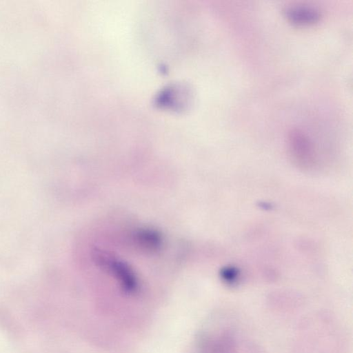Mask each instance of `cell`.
<instances>
[{
  "label": "cell",
  "mask_w": 353,
  "mask_h": 353,
  "mask_svg": "<svg viewBox=\"0 0 353 353\" xmlns=\"http://www.w3.org/2000/svg\"><path fill=\"white\" fill-rule=\"evenodd\" d=\"M284 14L290 22L299 26L314 24L319 21L321 16L318 8L304 3L287 6Z\"/></svg>",
  "instance_id": "1"
},
{
  "label": "cell",
  "mask_w": 353,
  "mask_h": 353,
  "mask_svg": "<svg viewBox=\"0 0 353 353\" xmlns=\"http://www.w3.org/2000/svg\"><path fill=\"white\" fill-rule=\"evenodd\" d=\"M289 143L292 151L301 159L312 156V146L308 137L299 129H294L289 134Z\"/></svg>",
  "instance_id": "2"
},
{
  "label": "cell",
  "mask_w": 353,
  "mask_h": 353,
  "mask_svg": "<svg viewBox=\"0 0 353 353\" xmlns=\"http://www.w3.org/2000/svg\"><path fill=\"white\" fill-rule=\"evenodd\" d=\"M108 268L119 280L123 288L128 292L134 291L137 288V281L129 268L123 263L108 260Z\"/></svg>",
  "instance_id": "3"
}]
</instances>
